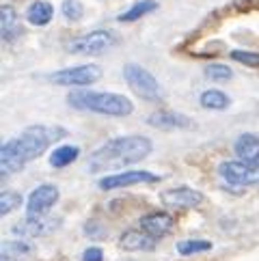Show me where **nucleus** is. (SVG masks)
I'll return each mask as SVG.
<instances>
[{
  "label": "nucleus",
  "instance_id": "nucleus-1",
  "mask_svg": "<svg viewBox=\"0 0 259 261\" xmlns=\"http://www.w3.org/2000/svg\"><path fill=\"white\" fill-rule=\"evenodd\" d=\"M67 136V129L61 125H31L20 136L9 138L0 147V173L13 175L22 171L26 164L37 160L43 151Z\"/></svg>",
  "mask_w": 259,
  "mask_h": 261
},
{
  "label": "nucleus",
  "instance_id": "nucleus-2",
  "mask_svg": "<svg viewBox=\"0 0 259 261\" xmlns=\"http://www.w3.org/2000/svg\"><path fill=\"white\" fill-rule=\"evenodd\" d=\"M151 149H153L151 141L145 136H138V134L117 136L113 141L97 147L95 151L87 158V166L91 173L119 171L130 164L145 160V158L151 153Z\"/></svg>",
  "mask_w": 259,
  "mask_h": 261
},
{
  "label": "nucleus",
  "instance_id": "nucleus-3",
  "mask_svg": "<svg viewBox=\"0 0 259 261\" xmlns=\"http://www.w3.org/2000/svg\"><path fill=\"white\" fill-rule=\"evenodd\" d=\"M67 104L76 110H87V113L106 117H130L134 113V104L125 95L106 91H71L67 95Z\"/></svg>",
  "mask_w": 259,
  "mask_h": 261
},
{
  "label": "nucleus",
  "instance_id": "nucleus-4",
  "mask_svg": "<svg viewBox=\"0 0 259 261\" xmlns=\"http://www.w3.org/2000/svg\"><path fill=\"white\" fill-rule=\"evenodd\" d=\"M123 78L127 82V87L145 101H160L164 97V91L160 87L158 78H156L149 69L141 67V65L127 63L123 67Z\"/></svg>",
  "mask_w": 259,
  "mask_h": 261
},
{
  "label": "nucleus",
  "instance_id": "nucleus-5",
  "mask_svg": "<svg viewBox=\"0 0 259 261\" xmlns=\"http://www.w3.org/2000/svg\"><path fill=\"white\" fill-rule=\"evenodd\" d=\"M119 43L117 35L113 31H93V33H87L78 37V39H73L69 43V52L71 54H82V57H99V54L108 52L110 48H115Z\"/></svg>",
  "mask_w": 259,
  "mask_h": 261
},
{
  "label": "nucleus",
  "instance_id": "nucleus-6",
  "mask_svg": "<svg viewBox=\"0 0 259 261\" xmlns=\"http://www.w3.org/2000/svg\"><path fill=\"white\" fill-rule=\"evenodd\" d=\"M101 78V67L97 65H78V67H65L59 71H52L48 80L59 87H76L85 89L89 85H95Z\"/></svg>",
  "mask_w": 259,
  "mask_h": 261
},
{
  "label": "nucleus",
  "instance_id": "nucleus-7",
  "mask_svg": "<svg viewBox=\"0 0 259 261\" xmlns=\"http://www.w3.org/2000/svg\"><path fill=\"white\" fill-rule=\"evenodd\" d=\"M59 227H61V218H54V216L43 214V216H26L22 222L13 225L11 233L13 236L24 238V240H35V238L50 236V233H54Z\"/></svg>",
  "mask_w": 259,
  "mask_h": 261
},
{
  "label": "nucleus",
  "instance_id": "nucleus-8",
  "mask_svg": "<svg viewBox=\"0 0 259 261\" xmlns=\"http://www.w3.org/2000/svg\"><path fill=\"white\" fill-rule=\"evenodd\" d=\"M218 175L231 186H259V164H246L242 160L223 162L218 166Z\"/></svg>",
  "mask_w": 259,
  "mask_h": 261
},
{
  "label": "nucleus",
  "instance_id": "nucleus-9",
  "mask_svg": "<svg viewBox=\"0 0 259 261\" xmlns=\"http://www.w3.org/2000/svg\"><path fill=\"white\" fill-rule=\"evenodd\" d=\"M61 199V190L54 184H41L29 194L26 201V216H43L48 214Z\"/></svg>",
  "mask_w": 259,
  "mask_h": 261
},
{
  "label": "nucleus",
  "instance_id": "nucleus-10",
  "mask_svg": "<svg viewBox=\"0 0 259 261\" xmlns=\"http://www.w3.org/2000/svg\"><path fill=\"white\" fill-rule=\"evenodd\" d=\"M156 181H160V177L149 171H119V173L101 177L97 186L101 190H119V188H130V186H136V184H156Z\"/></svg>",
  "mask_w": 259,
  "mask_h": 261
},
{
  "label": "nucleus",
  "instance_id": "nucleus-11",
  "mask_svg": "<svg viewBox=\"0 0 259 261\" xmlns=\"http://www.w3.org/2000/svg\"><path fill=\"white\" fill-rule=\"evenodd\" d=\"M160 199L164 205L169 207H182V210H188V207H199L203 203V194L194 188H188V186H179V188H171V190H164L160 194Z\"/></svg>",
  "mask_w": 259,
  "mask_h": 261
},
{
  "label": "nucleus",
  "instance_id": "nucleus-12",
  "mask_svg": "<svg viewBox=\"0 0 259 261\" xmlns=\"http://www.w3.org/2000/svg\"><path fill=\"white\" fill-rule=\"evenodd\" d=\"M173 225H175V220L171 214H166V212H151L138 220V227H141L147 236H151L153 240H162L164 236H169L173 231Z\"/></svg>",
  "mask_w": 259,
  "mask_h": 261
},
{
  "label": "nucleus",
  "instance_id": "nucleus-13",
  "mask_svg": "<svg viewBox=\"0 0 259 261\" xmlns=\"http://www.w3.org/2000/svg\"><path fill=\"white\" fill-rule=\"evenodd\" d=\"M156 242L151 236H147L143 229H130L125 233H121L119 238V248L127 250V253H145V250H153Z\"/></svg>",
  "mask_w": 259,
  "mask_h": 261
},
{
  "label": "nucleus",
  "instance_id": "nucleus-14",
  "mask_svg": "<svg viewBox=\"0 0 259 261\" xmlns=\"http://www.w3.org/2000/svg\"><path fill=\"white\" fill-rule=\"evenodd\" d=\"M0 33H3L5 43H13L17 37L24 33L20 24V15H17L13 5H3L0 7Z\"/></svg>",
  "mask_w": 259,
  "mask_h": 261
},
{
  "label": "nucleus",
  "instance_id": "nucleus-15",
  "mask_svg": "<svg viewBox=\"0 0 259 261\" xmlns=\"http://www.w3.org/2000/svg\"><path fill=\"white\" fill-rule=\"evenodd\" d=\"M147 123L156 129H186L192 127V119L182 113H173V110H160V113L149 115Z\"/></svg>",
  "mask_w": 259,
  "mask_h": 261
},
{
  "label": "nucleus",
  "instance_id": "nucleus-16",
  "mask_svg": "<svg viewBox=\"0 0 259 261\" xmlns=\"http://www.w3.org/2000/svg\"><path fill=\"white\" fill-rule=\"evenodd\" d=\"M234 153L238 160L246 164H259V136L257 134H242L234 143Z\"/></svg>",
  "mask_w": 259,
  "mask_h": 261
},
{
  "label": "nucleus",
  "instance_id": "nucleus-17",
  "mask_svg": "<svg viewBox=\"0 0 259 261\" xmlns=\"http://www.w3.org/2000/svg\"><path fill=\"white\" fill-rule=\"evenodd\" d=\"M54 17V7L48 0H35L31 7L26 9V20L33 26H48Z\"/></svg>",
  "mask_w": 259,
  "mask_h": 261
},
{
  "label": "nucleus",
  "instance_id": "nucleus-18",
  "mask_svg": "<svg viewBox=\"0 0 259 261\" xmlns=\"http://www.w3.org/2000/svg\"><path fill=\"white\" fill-rule=\"evenodd\" d=\"M80 158V147L76 145H61L50 153V166L52 169H65L73 164Z\"/></svg>",
  "mask_w": 259,
  "mask_h": 261
},
{
  "label": "nucleus",
  "instance_id": "nucleus-19",
  "mask_svg": "<svg viewBox=\"0 0 259 261\" xmlns=\"http://www.w3.org/2000/svg\"><path fill=\"white\" fill-rule=\"evenodd\" d=\"M199 104L205 110H225V108H229L231 99H229L227 93H223V91L208 89V91H203L199 95Z\"/></svg>",
  "mask_w": 259,
  "mask_h": 261
},
{
  "label": "nucleus",
  "instance_id": "nucleus-20",
  "mask_svg": "<svg viewBox=\"0 0 259 261\" xmlns=\"http://www.w3.org/2000/svg\"><path fill=\"white\" fill-rule=\"evenodd\" d=\"M35 253V246L29 244L24 238L20 240H9L3 244V257L9 259H22V257H31Z\"/></svg>",
  "mask_w": 259,
  "mask_h": 261
},
{
  "label": "nucleus",
  "instance_id": "nucleus-21",
  "mask_svg": "<svg viewBox=\"0 0 259 261\" xmlns=\"http://www.w3.org/2000/svg\"><path fill=\"white\" fill-rule=\"evenodd\" d=\"M158 9V3L156 0H136V3L127 9L125 13H121L117 17L119 22H136V20H141L143 15H149L151 11H156Z\"/></svg>",
  "mask_w": 259,
  "mask_h": 261
},
{
  "label": "nucleus",
  "instance_id": "nucleus-22",
  "mask_svg": "<svg viewBox=\"0 0 259 261\" xmlns=\"http://www.w3.org/2000/svg\"><path fill=\"white\" fill-rule=\"evenodd\" d=\"M175 250L184 257H190V255H197V253H208V250H212V242H208V240H182L175 244Z\"/></svg>",
  "mask_w": 259,
  "mask_h": 261
},
{
  "label": "nucleus",
  "instance_id": "nucleus-23",
  "mask_svg": "<svg viewBox=\"0 0 259 261\" xmlns=\"http://www.w3.org/2000/svg\"><path fill=\"white\" fill-rule=\"evenodd\" d=\"M22 205V194L13 190H3L0 194V216H9L11 212H15Z\"/></svg>",
  "mask_w": 259,
  "mask_h": 261
},
{
  "label": "nucleus",
  "instance_id": "nucleus-24",
  "mask_svg": "<svg viewBox=\"0 0 259 261\" xmlns=\"http://www.w3.org/2000/svg\"><path fill=\"white\" fill-rule=\"evenodd\" d=\"M61 13L65 15L67 22H78L82 15H85V7H82L80 0H63L61 3Z\"/></svg>",
  "mask_w": 259,
  "mask_h": 261
},
{
  "label": "nucleus",
  "instance_id": "nucleus-25",
  "mask_svg": "<svg viewBox=\"0 0 259 261\" xmlns=\"http://www.w3.org/2000/svg\"><path fill=\"white\" fill-rule=\"evenodd\" d=\"M205 76L214 82H227L234 78V69L227 67V65H220V63H214V65H208L205 67Z\"/></svg>",
  "mask_w": 259,
  "mask_h": 261
},
{
  "label": "nucleus",
  "instance_id": "nucleus-26",
  "mask_svg": "<svg viewBox=\"0 0 259 261\" xmlns=\"http://www.w3.org/2000/svg\"><path fill=\"white\" fill-rule=\"evenodd\" d=\"M231 59L246 65V67H259V52H248V50H234L231 52Z\"/></svg>",
  "mask_w": 259,
  "mask_h": 261
},
{
  "label": "nucleus",
  "instance_id": "nucleus-27",
  "mask_svg": "<svg viewBox=\"0 0 259 261\" xmlns=\"http://www.w3.org/2000/svg\"><path fill=\"white\" fill-rule=\"evenodd\" d=\"M82 231H85V236L91 238V240H101L108 236V229L101 225L99 220H87L85 227H82Z\"/></svg>",
  "mask_w": 259,
  "mask_h": 261
},
{
  "label": "nucleus",
  "instance_id": "nucleus-28",
  "mask_svg": "<svg viewBox=\"0 0 259 261\" xmlns=\"http://www.w3.org/2000/svg\"><path fill=\"white\" fill-rule=\"evenodd\" d=\"M82 261H104V250L99 246H89L82 253Z\"/></svg>",
  "mask_w": 259,
  "mask_h": 261
},
{
  "label": "nucleus",
  "instance_id": "nucleus-29",
  "mask_svg": "<svg viewBox=\"0 0 259 261\" xmlns=\"http://www.w3.org/2000/svg\"><path fill=\"white\" fill-rule=\"evenodd\" d=\"M3 261H7V259H5V257H3Z\"/></svg>",
  "mask_w": 259,
  "mask_h": 261
}]
</instances>
